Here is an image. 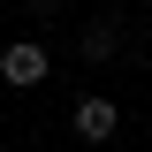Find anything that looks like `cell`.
<instances>
[{"label":"cell","instance_id":"cell-1","mask_svg":"<svg viewBox=\"0 0 152 152\" xmlns=\"http://www.w3.org/2000/svg\"><path fill=\"white\" fill-rule=\"evenodd\" d=\"M46 76H53V53H46V46H0V84H8V91H31Z\"/></svg>","mask_w":152,"mask_h":152},{"label":"cell","instance_id":"cell-2","mask_svg":"<svg viewBox=\"0 0 152 152\" xmlns=\"http://www.w3.org/2000/svg\"><path fill=\"white\" fill-rule=\"evenodd\" d=\"M69 122H76V137H84V145H107V137L122 129V107H114V99H99V91H84Z\"/></svg>","mask_w":152,"mask_h":152},{"label":"cell","instance_id":"cell-3","mask_svg":"<svg viewBox=\"0 0 152 152\" xmlns=\"http://www.w3.org/2000/svg\"><path fill=\"white\" fill-rule=\"evenodd\" d=\"M76 53H84V61H114V53H122V31H114V23H91Z\"/></svg>","mask_w":152,"mask_h":152}]
</instances>
